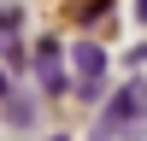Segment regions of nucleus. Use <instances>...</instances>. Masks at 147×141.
<instances>
[{
    "label": "nucleus",
    "instance_id": "1",
    "mask_svg": "<svg viewBox=\"0 0 147 141\" xmlns=\"http://www.w3.org/2000/svg\"><path fill=\"white\" fill-rule=\"evenodd\" d=\"M141 112H147V82H129V88L112 94V112H106V135H118V129H141Z\"/></svg>",
    "mask_w": 147,
    "mask_h": 141
},
{
    "label": "nucleus",
    "instance_id": "2",
    "mask_svg": "<svg viewBox=\"0 0 147 141\" xmlns=\"http://www.w3.org/2000/svg\"><path fill=\"white\" fill-rule=\"evenodd\" d=\"M100 82H106V53H100L94 41H82V47H77V88H82V100H94Z\"/></svg>",
    "mask_w": 147,
    "mask_h": 141
},
{
    "label": "nucleus",
    "instance_id": "3",
    "mask_svg": "<svg viewBox=\"0 0 147 141\" xmlns=\"http://www.w3.org/2000/svg\"><path fill=\"white\" fill-rule=\"evenodd\" d=\"M35 77H41V88H47V94L65 88V70H59V47H53V41L35 47Z\"/></svg>",
    "mask_w": 147,
    "mask_h": 141
},
{
    "label": "nucleus",
    "instance_id": "4",
    "mask_svg": "<svg viewBox=\"0 0 147 141\" xmlns=\"http://www.w3.org/2000/svg\"><path fill=\"white\" fill-rule=\"evenodd\" d=\"M18 18H24L18 6H6V12H0V41H12V35H18Z\"/></svg>",
    "mask_w": 147,
    "mask_h": 141
},
{
    "label": "nucleus",
    "instance_id": "5",
    "mask_svg": "<svg viewBox=\"0 0 147 141\" xmlns=\"http://www.w3.org/2000/svg\"><path fill=\"white\" fill-rule=\"evenodd\" d=\"M94 141H112V135H106V129H100V135H94Z\"/></svg>",
    "mask_w": 147,
    "mask_h": 141
},
{
    "label": "nucleus",
    "instance_id": "6",
    "mask_svg": "<svg viewBox=\"0 0 147 141\" xmlns=\"http://www.w3.org/2000/svg\"><path fill=\"white\" fill-rule=\"evenodd\" d=\"M47 141H71V135H47Z\"/></svg>",
    "mask_w": 147,
    "mask_h": 141
},
{
    "label": "nucleus",
    "instance_id": "7",
    "mask_svg": "<svg viewBox=\"0 0 147 141\" xmlns=\"http://www.w3.org/2000/svg\"><path fill=\"white\" fill-rule=\"evenodd\" d=\"M0 88H6V77H0Z\"/></svg>",
    "mask_w": 147,
    "mask_h": 141
}]
</instances>
